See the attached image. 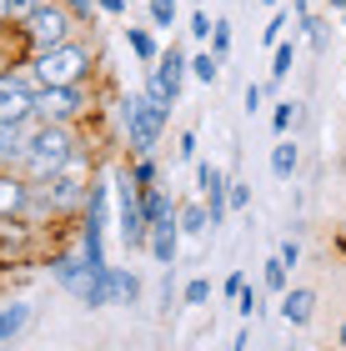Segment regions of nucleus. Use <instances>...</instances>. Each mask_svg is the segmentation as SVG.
<instances>
[{"instance_id":"obj_14","label":"nucleus","mask_w":346,"mask_h":351,"mask_svg":"<svg viewBox=\"0 0 346 351\" xmlns=\"http://www.w3.org/2000/svg\"><path fill=\"white\" fill-rule=\"evenodd\" d=\"M176 226H181L186 236H206V231H211L206 201H181V206H176Z\"/></svg>"},{"instance_id":"obj_39","label":"nucleus","mask_w":346,"mask_h":351,"mask_svg":"<svg viewBox=\"0 0 346 351\" xmlns=\"http://www.w3.org/2000/svg\"><path fill=\"white\" fill-rule=\"evenodd\" d=\"M286 5L296 10V25H301V21H306V15H311V10H306V0H286Z\"/></svg>"},{"instance_id":"obj_24","label":"nucleus","mask_w":346,"mask_h":351,"mask_svg":"<svg viewBox=\"0 0 346 351\" xmlns=\"http://www.w3.org/2000/svg\"><path fill=\"white\" fill-rule=\"evenodd\" d=\"M326 25H332V21H321V15H306V21L296 25V30H301V36L317 45V51H326Z\"/></svg>"},{"instance_id":"obj_43","label":"nucleus","mask_w":346,"mask_h":351,"mask_svg":"<svg viewBox=\"0 0 346 351\" xmlns=\"http://www.w3.org/2000/svg\"><path fill=\"white\" fill-rule=\"evenodd\" d=\"M341 346H346V326H341Z\"/></svg>"},{"instance_id":"obj_12","label":"nucleus","mask_w":346,"mask_h":351,"mask_svg":"<svg viewBox=\"0 0 346 351\" xmlns=\"http://www.w3.org/2000/svg\"><path fill=\"white\" fill-rule=\"evenodd\" d=\"M30 131H36V121H0V161H21Z\"/></svg>"},{"instance_id":"obj_33","label":"nucleus","mask_w":346,"mask_h":351,"mask_svg":"<svg viewBox=\"0 0 346 351\" xmlns=\"http://www.w3.org/2000/svg\"><path fill=\"white\" fill-rule=\"evenodd\" d=\"M241 291H246V271H231V276H226V286H221V296H226V301H236Z\"/></svg>"},{"instance_id":"obj_2","label":"nucleus","mask_w":346,"mask_h":351,"mask_svg":"<svg viewBox=\"0 0 346 351\" xmlns=\"http://www.w3.org/2000/svg\"><path fill=\"white\" fill-rule=\"evenodd\" d=\"M30 75H36V86H81L90 75V51L81 40L51 45V51H40L30 60Z\"/></svg>"},{"instance_id":"obj_19","label":"nucleus","mask_w":346,"mask_h":351,"mask_svg":"<svg viewBox=\"0 0 346 351\" xmlns=\"http://www.w3.org/2000/svg\"><path fill=\"white\" fill-rule=\"evenodd\" d=\"M296 161H301V151H296V141H286V136H281V141H276V151H271V171L281 176V181H286V176L296 171Z\"/></svg>"},{"instance_id":"obj_28","label":"nucleus","mask_w":346,"mask_h":351,"mask_svg":"<svg viewBox=\"0 0 346 351\" xmlns=\"http://www.w3.org/2000/svg\"><path fill=\"white\" fill-rule=\"evenodd\" d=\"M261 291H266V286H251V281H246V291L236 296V311H241V316H256V311H261Z\"/></svg>"},{"instance_id":"obj_13","label":"nucleus","mask_w":346,"mask_h":351,"mask_svg":"<svg viewBox=\"0 0 346 351\" xmlns=\"http://www.w3.org/2000/svg\"><path fill=\"white\" fill-rule=\"evenodd\" d=\"M140 211H146L151 226H166V221H176V201H171L161 186H146L140 191Z\"/></svg>"},{"instance_id":"obj_9","label":"nucleus","mask_w":346,"mask_h":351,"mask_svg":"<svg viewBox=\"0 0 346 351\" xmlns=\"http://www.w3.org/2000/svg\"><path fill=\"white\" fill-rule=\"evenodd\" d=\"M196 186H201V201H206V211H211V231L226 221L231 211V176L221 166H211V161H201L196 166Z\"/></svg>"},{"instance_id":"obj_7","label":"nucleus","mask_w":346,"mask_h":351,"mask_svg":"<svg viewBox=\"0 0 346 351\" xmlns=\"http://www.w3.org/2000/svg\"><path fill=\"white\" fill-rule=\"evenodd\" d=\"M81 110H86V90L81 86H40L30 116H36L40 125H71Z\"/></svg>"},{"instance_id":"obj_34","label":"nucleus","mask_w":346,"mask_h":351,"mask_svg":"<svg viewBox=\"0 0 346 351\" xmlns=\"http://www.w3.org/2000/svg\"><path fill=\"white\" fill-rule=\"evenodd\" d=\"M66 5H71V15H75V21H96V0H66Z\"/></svg>"},{"instance_id":"obj_22","label":"nucleus","mask_w":346,"mask_h":351,"mask_svg":"<svg viewBox=\"0 0 346 351\" xmlns=\"http://www.w3.org/2000/svg\"><path fill=\"white\" fill-rule=\"evenodd\" d=\"M25 316H30L25 306H0V341H10L15 331L25 326Z\"/></svg>"},{"instance_id":"obj_3","label":"nucleus","mask_w":346,"mask_h":351,"mask_svg":"<svg viewBox=\"0 0 346 351\" xmlns=\"http://www.w3.org/2000/svg\"><path fill=\"white\" fill-rule=\"evenodd\" d=\"M166 116H171V110L156 106L146 90H140V95H125V101H121L125 141H131L136 156H151V151H156V141H161V131H166Z\"/></svg>"},{"instance_id":"obj_42","label":"nucleus","mask_w":346,"mask_h":351,"mask_svg":"<svg viewBox=\"0 0 346 351\" xmlns=\"http://www.w3.org/2000/svg\"><path fill=\"white\" fill-rule=\"evenodd\" d=\"M261 5H286V0H261Z\"/></svg>"},{"instance_id":"obj_17","label":"nucleus","mask_w":346,"mask_h":351,"mask_svg":"<svg viewBox=\"0 0 346 351\" xmlns=\"http://www.w3.org/2000/svg\"><path fill=\"white\" fill-rule=\"evenodd\" d=\"M221 66H226V60L216 56V51H201V56H191V75H196L201 86H216V81H221Z\"/></svg>"},{"instance_id":"obj_26","label":"nucleus","mask_w":346,"mask_h":351,"mask_svg":"<svg viewBox=\"0 0 346 351\" xmlns=\"http://www.w3.org/2000/svg\"><path fill=\"white\" fill-rule=\"evenodd\" d=\"M291 121H296V101H276V110H271V131H276V136H286V131H291Z\"/></svg>"},{"instance_id":"obj_44","label":"nucleus","mask_w":346,"mask_h":351,"mask_svg":"<svg viewBox=\"0 0 346 351\" xmlns=\"http://www.w3.org/2000/svg\"><path fill=\"white\" fill-rule=\"evenodd\" d=\"M341 30H346V10H341Z\"/></svg>"},{"instance_id":"obj_4","label":"nucleus","mask_w":346,"mask_h":351,"mask_svg":"<svg viewBox=\"0 0 346 351\" xmlns=\"http://www.w3.org/2000/svg\"><path fill=\"white\" fill-rule=\"evenodd\" d=\"M186 75H191V56H186L181 45L171 40L166 51H161V60L151 66V75H146V95H151L156 106H166V110H171V106L181 101V86H186Z\"/></svg>"},{"instance_id":"obj_10","label":"nucleus","mask_w":346,"mask_h":351,"mask_svg":"<svg viewBox=\"0 0 346 351\" xmlns=\"http://www.w3.org/2000/svg\"><path fill=\"white\" fill-rule=\"evenodd\" d=\"M311 311H317V291H306V286H286V291H281V316H286V326H306Z\"/></svg>"},{"instance_id":"obj_1","label":"nucleus","mask_w":346,"mask_h":351,"mask_svg":"<svg viewBox=\"0 0 346 351\" xmlns=\"http://www.w3.org/2000/svg\"><path fill=\"white\" fill-rule=\"evenodd\" d=\"M75 161V136H71V125H40L36 121V131H30L25 141V151H21V166L30 181H51V176H60Z\"/></svg>"},{"instance_id":"obj_25","label":"nucleus","mask_w":346,"mask_h":351,"mask_svg":"<svg viewBox=\"0 0 346 351\" xmlns=\"http://www.w3.org/2000/svg\"><path fill=\"white\" fill-rule=\"evenodd\" d=\"M111 276H116V301H136V296H140V281L131 276V271L111 266Z\"/></svg>"},{"instance_id":"obj_35","label":"nucleus","mask_w":346,"mask_h":351,"mask_svg":"<svg viewBox=\"0 0 346 351\" xmlns=\"http://www.w3.org/2000/svg\"><path fill=\"white\" fill-rule=\"evenodd\" d=\"M241 101H246V110H251V116H256V110H261V101H266V86H256V81H251Z\"/></svg>"},{"instance_id":"obj_16","label":"nucleus","mask_w":346,"mask_h":351,"mask_svg":"<svg viewBox=\"0 0 346 351\" xmlns=\"http://www.w3.org/2000/svg\"><path fill=\"white\" fill-rule=\"evenodd\" d=\"M25 201H30V186H25V181H15V176H0V216L21 211Z\"/></svg>"},{"instance_id":"obj_31","label":"nucleus","mask_w":346,"mask_h":351,"mask_svg":"<svg viewBox=\"0 0 346 351\" xmlns=\"http://www.w3.org/2000/svg\"><path fill=\"white\" fill-rule=\"evenodd\" d=\"M36 10H40V0H10V25H25Z\"/></svg>"},{"instance_id":"obj_20","label":"nucleus","mask_w":346,"mask_h":351,"mask_svg":"<svg viewBox=\"0 0 346 351\" xmlns=\"http://www.w3.org/2000/svg\"><path fill=\"white\" fill-rule=\"evenodd\" d=\"M146 15H151L156 30H171L176 15H181V0H146Z\"/></svg>"},{"instance_id":"obj_15","label":"nucleus","mask_w":346,"mask_h":351,"mask_svg":"<svg viewBox=\"0 0 346 351\" xmlns=\"http://www.w3.org/2000/svg\"><path fill=\"white\" fill-rule=\"evenodd\" d=\"M125 45H131V56L140 66H156V60H161V45H156V36L146 25H125Z\"/></svg>"},{"instance_id":"obj_18","label":"nucleus","mask_w":346,"mask_h":351,"mask_svg":"<svg viewBox=\"0 0 346 351\" xmlns=\"http://www.w3.org/2000/svg\"><path fill=\"white\" fill-rule=\"evenodd\" d=\"M291 66H296V40H281V45H271V86H281L291 75Z\"/></svg>"},{"instance_id":"obj_29","label":"nucleus","mask_w":346,"mask_h":351,"mask_svg":"<svg viewBox=\"0 0 346 351\" xmlns=\"http://www.w3.org/2000/svg\"><path fill=\"white\" fill-rule=\"evenodd\" d=\"M186 30H191L196 40H211V30H216V21H211L206 10H191V25H186Z\"/></svg>"},{"instance_id":"obj_11","label":"nucleus","mask_w":346,"mask_h":351,"mask_svg":"<svg viewBox=\"0 0 346 351\" xmlns=\"http://www.w3.org/2000/svg\"><path fill=\"white\" fill-rule=\"evenodd\" d=\"M151 256L161 261V266H176V251H181V226L176 221H166V226H151Z\"/></svg>"},{"instance_id":"obj_30","label":"nucleus","mask_w":346,"mask_h":351,"mask_svg":"<svg viewBox=\"0 0 346 351\" xmlns=\"http://www.w3.org/2000/svg\"><path fill=\"white\" fill-rule=\"evenodd\" d=\"M211 51L226 60V51H231V21H216V30H211Z\"/></svg>"},{"instance_id":"obj_38","label":"nucleus","mask_w":346,"mask_h":351,"mask_svg":"<svg viewBox=\"0 0 346 351\" xmlns=\"http://www.w3.org/2000/svg\"><path fill=\"white\" fill-rule=\"evenodd\" d=\"M96 5H101L106 15H125V0H96Z\"/></svg>"},{"instance_id":"obj_37","label":"nucleus","mask_w":346,"mask_h":351,"mask_svg":"<svg viewBox=\"0 0 346 351\" xmlns=\"http://www.w3.org/2000/svg\"><path fill=\"white\" fill-rule=\"evenodd\" d=\"M276 256L286 261V266H296V261H301V246H296V241H281V251H276Z\"/></svg>"},{"instance_id":"obj_41","label":"nucleus","mask_w":346,"mask_h":351,"mask_svg":"<svg viewBox=\"0 0 346 351\" xmlns=\"http://www.w3.org/2000/svg\"><path fill=\"white\" fill-rule=\"evenodd\" d=\"M326 10H336V15H341V10H346V0H326Z\"/></svg>"},{"instance_id":"obj_23","label":"nucleus","mask_w":346,"mask_h":351,"mask_svg":"<svg viewBox=\"0 0 346 351\" xmlns=\"http://www.w3.org/2000/svg\"><path fill=\"white\" fill-rule=\"evenodd\" d=\"M131 181H136L140 191H146V186H156V181H161V166H156L151 156H136V166H131Z\"/></svg>"},{"instance_id":"obj_40","label":"nucleus","mask_w":346,"mask_h":351,"mask_svg":"<svg viewBox=\"0 0 346 351\" xmlns=\"http://www.w3.org/2000/svg\"><path fill=\"white\" fill-rule=\"evenodd\" d=\"M0 25H10V0H0Z\"/></svg>"},{"instance_id":"obj_21","label":"nucleus","mask_w":346,"mask_h":351,"mask_svg":"<svg viewBox=\"0 0 346 351\" xmlns=\"http://www.w3.org/2000/svg\"><path fill=\"white\" fill-rule=\"evenodd\" d=\"M286 261H281V256H271V261H266L261 266V286H266V291H286Z\"/></svg>"},{"instance_id":"obj_32","label":"nucleus","mask_w":346,"mask_h":351,"mask_svg":"<svg viewBox=\"0 0 346 351\" xmlns=\"http://www.w3.org/2000/svg\"><path fill=\"white\" fill-rule=\"evenodd\" d=\"M251 206V186L246 181H231V211H246Z\"/></svg>"},{"instance_id":"obj_6","label":"nucleus","mask_w":346,"mask_h":351,"mask_svg":"<svg viewBox=\"0 0 346 351\" xmlns=\"http://www.w3.org/2000/svg\"><path fill=\"white\" fill-rule=\"evenodd\" d=\"M116 201H121V241L131 251H146L151 246V221L140 211V186L131 181V171L116 176Z\"/></svg>"},{"instance_id":"obj_36","label":"nucleus","mask_w":346,"mask_h":351,"mask_svg":"<svg viewBox=\"0 0 346 351\" xmlns=\"http://www.w3.org/2000/svg\"><path fill=\"white\" fill-rule=\"evenodd\" d=\"M176 156H181V161H196V131H181V141H176Z\"/></svg>"},{"instance_id":"obj_5","label":"nucleus","mask_w":346,"mask_h":351,"mask_svg":"<svg viewBox=\"0 0 346 351\" xmlns=\"http://www.w3.org/2000/svg\"><path fill=\"white\" fill-rule=\"evenodd\" d=\"M71 25H75V15L71 5H55V0H40V10L30 15V21L21 25V36L30 40V51H51V45H66L71 40Z\"/></svg>"},{"instance_id":"obj_8","label":"nucleus","mask_w":346,"mask_h":351,"mask_svg":"<svg viewBox=\"0 0 346 351\" xmlns=\"http://www.w3.org/2000/svg\"><path fill=\"white\" fill-rule=\"evenodd\" d=\"M36 75H21V71H0V121H36Z\"/></svg>"},{"instance_id":"obj_27","label":"nucleus","mask_w":346,"mask_h":351,"mask_svg":"<svg viewBox=\"0 0 346 351\" xmlns=\"http://www.w3.org/2000/svg\"><path fill=\"white\" fill-rule=\"evenodd\" d=\"M186 306H206V301H211V281L206 276H196V281H186Z\"/></svg>"}]
</instances>
